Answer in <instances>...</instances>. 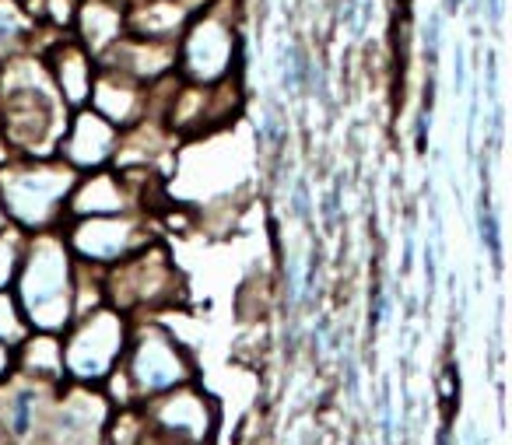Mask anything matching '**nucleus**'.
<instances>
[{
    "label": "nucleus",
    "mask_w": 512,
    "mask_h": 445,
    "mask_svg": "<svg viewBox=\"0 0 512 445\" xmlns=\"http://www.w3.org/2000/svg\"><path fill=\"white\" fill-rule=\"evenodd\" d=\"M74 18H78L81 46L92 53H106L127 36V11L120 0H85Z\"/></svg>",
    "instance_id": "5"
},
{
    "label": "nucleus",
    "mask_w": 512,
    "mask_h": 445,
    "mask_svg": "<svg viewBox=\"0 0 512 445\" xmlns=\"http://www.w3.org/2000/svg\"><path fill=\"white\" fill-rule=\"evenodd\" d=\"M113 148V130H109L106 116L99 113H81L78 123H74V134L67 141V151H71L74 162H102Z\"/></svg>",
    "instance_id": "8"
},
{
    "label": "nucleus",
    "mask_w": 512,
    "mask_h": 445,
    "mask_svg": "<svg viewBox=\"0 0 512 445\" xmlns=\"http://www.w3.org/2000/svg\"><path fill=\"white\" fill-rule=\"evenodd\" d=\"M4 123L18 148L46 144L60 130V102L43 64L15 57L4 67Z\"/></svg>",
    "instance_id": "1"
},
{
    "label": "nucleus",
    "mask_w": 512,
    "mask_h": 445,
    "mask_svg": "<svg viewBox=\"0 0 512 445\" xmlns=\"http://www.w3.org/2000/svg\"><path fill=\"white\" fill-rule=\"evenodd\" d=\"M127 11V32L158 43H176L190 18L197 15V0H134Z\"/></svg>",
    "instance_id": "3"
},
{
    "label": "nucleus",
    "mask_w": 512,
    "mask_h": 445,
    "mask_svg": "<svg viewBox=\"0 0 512 445\" xmlns=\"http://www.w3.org/2000/svg\"><path fill=\"white\" fill-rule=\"evenodd\" d=\"M29 11L22 8V0H0V53L18 50L25 36H29Z\"/></svg>",
    "instance_id": "9"
},
{
    "label": "nucleus",
    "mask_w": 512,
    "mask_h": 445,
    "mask_svg": "<svg viewBox=\"0 0 512 445\" xmlns=\"http://www.w3.org/2000/svg\"><path fill=\"white\" fill-rule=\"evenodd\" d=\"M57 85L64 99L71 102L88 99V92H92V60H88L85 46L78 43L57 46Z\"/></svg>",
    "instance_id": "7"
},
{
    "label": "nucleus",
    "mask_w": 512,
    "mask_h": 445,
    "mask_svg": "<svg viewBox=\"0 0 512 445\" xmlns=\"http://www.w3.org/2000/svg\"><path fill=\"white\" fill-rule=\"evenodd\" d=\"M232 53H235V25L228 18V11L221 4L197 11L190 18V25L183 29V46H179L183 71L197 81L225 78L228 67H232Z\"/></svg>",
    "instance_id": "2"
},
{
    "label": "nucleus",
    "mask_w": 512,
    "mask_h": 445,
    "mask_svg": "<svg viewBox=\"0 0 512 445\" xmlns=\"http://www.w3.org/2000/svg\"><path fill=\"white\" fill-rule=\"evenodd\" d=\"M60 169H32V172H22V176H11V186H4V197H8L11 211L22 214V218L36 221L50 211L53 200L64 193L67 186V172L57 176Z\"/></svg>",
    "instance_id": "4"
},
{
    "label": "nucleus",
    "mask_w": 512,
    "mask_h": 445,
    "mask_svg": "<svg viewBox=\"0 0 512 445\" xmlns=\"http://www.w3.org/2000/svg\"><path fill=\"white\" fill-rule=\"evenodd\" d=\"M95 99V109L106 120H134L137 106H141V92H137V78L109 67L106 78L88 92Z\"/></svg>",
    "instance_id": "6"
}]
</instances>
